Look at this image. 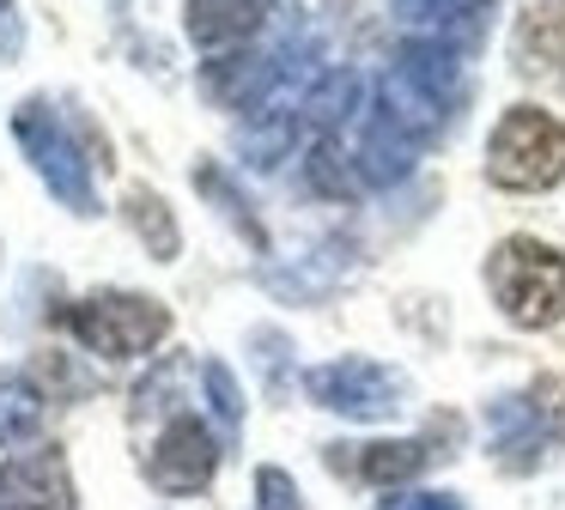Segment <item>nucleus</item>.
<instances>
[{
	"label": "nucleus",
	"instance_id": "nucleus-1",
	"mask_svg": "<svg viewBox=\"0 0 565 510\" xmlns=\"http://www.w3.org/2000/svg\"><path fill=\"white\" fill-rule=\"evenodd\" d=\"M487 286L516 328H553L565 316V255L541 237H504L487 262Z\"/></svg>",
	"mask_w": 565,
	"mask_h": 510
},
{
	"label": "nucleus",
	"instance_id": "nucleus-2",
	"mask_svg": "<svg viewBox=\"0 0 565 510\" xmlns=\"http://www.w3.org/2000/svg\"><path fill=\"white\" fill-rule=\"evenodd\" d=\"M487 177L499 189H553L565 177V128L535 104H516L492 128L487 146Z\"/></svg>",
	"mask_w": 565,
	"mask_h": 510
},
{
	"label": "nucleus",
	"instance_id": "nucleus-3",
	"mask_svg": "<svg viewBox=\"0 0 565 510\" xmlns=\"http://www.w3.org/2000/svg\"><path fill=\"white\" fill-rule=\"evenodd\" d=\"M74 334L86 340L104 359H140L147 347H159L171 316H164L159 298H135V291H104V298H86L67 310Z\"/></svg>",
	"mask_w": 565,
	"mask_h": 510
},
{
	"label": "nucleus",
	"instance_id": "nucleus-4",
	"mask_svg": "<svg viewBox=\"0 0 565 510\" xmlns=\"http://www.w3.org/2000/svg\"><path fill=\"white\" fill-rule=\"evenodd\" d=\"M213 461H220V449H213L207 425L183 413V419L164 425V437H159V449H152L147 474H152V486H164V492H195V486L213 480Z\"/></svg>",
	"mask_w": 565,
	"mask_h": 510
},
{
	"label": "nucleus",
	"instance_id": "nucleus-5",
	"mask_svg": "<svg viewBox=\"0 0 565 510\" xmlns=\"http://www.w3.org/2000/svg\"><path fill=\"white\" fill-rule=\"evenodd\" d=\"M0 510H74V486H67V461L50 444L13 456L0 468Z\"/></svg>",
	"mask_w": 565,
	"mask_h": 510
},
{
	"label": "nucleus",
	"instance_id": "nucleus-6",
	"mask_svg": "<svg viewBox=\"0 0 565 510\" xmlns=\"http://www.w3.org/2000/svg\"><path fill=\"white\" fill-rule=\"evenodd\" d=\"M310 389L322 395V407H347V413H390L395 407V383L377 364H329L310 376Z\"/></svg>",
	"mask_w": 565,
	"mask_h": 510
},
{
	"label": "nucleus",
	"instance_id": "nucleus-7",
	"mask_svg": "<svg viewBox=\"0 0 565 510\" xmlns=\"http://www.w3.org/2000/svg\"><path fill=\"white\" fill-rule=\"evenodd\" d=\"M419 461H426V444H371L359 456V474L365 480H407Z\"/></svg>",
	"mask_w": 565,
	"mask_h": 510
},
{
	"label": "nucleus",
	"instance_id": "nucleus-8",
	"mask_svg": "<svg viewBox=\"0 0 565 510\" xmlns=\"http://www.w3.org/2000/svg\"><path fill=\"white\" fill-rule=\"evenodd\" d=\"M128 206H135V225H140V237L152 231V249L171 262V249H177V231H171V219H164V201L159 194H128Z\"/></svg>",
	"mask_w": 565,
	"mask_h": 510
},
{
	"label": "nucleus",
	"instance_id": "nucleus-9",
	"mask_svg": "<svg viewBox=\"0 0 565 510\" xmlns=\"http://www.w3.org/2000/svg\"><path fill=\"white\" fill-rule=\"evenodd\" d=\"M529 407H535L541 419H553V425H559V437H565V376H541L535 395H529Z\"/></svg>",
	"mask_w": 565,
	"mask_h": 510
},
{
	"label": "nucleus",
	"instance_id": "nucleus-10",
	"mask_svg": "<svg viewBox=\"0 0 565 510\" xmlns=\"http://www.w3.org/2000/svg\"><path fill=\"white\" fill-rule=\"evenodd\" d=\"M402 510H456L450 498H414V504H402Z\"/></svg>",
	"mask_w": 565,
	"mask_h": 510
}]
</instances>
